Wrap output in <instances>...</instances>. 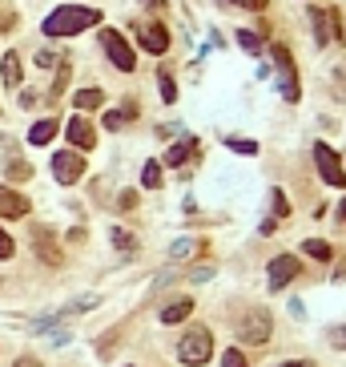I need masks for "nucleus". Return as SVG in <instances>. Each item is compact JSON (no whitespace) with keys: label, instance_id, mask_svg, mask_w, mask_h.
Returning a JSON list of instances; mask_svg holds the SVG:
<instances>
[{"label":"nucleus","instance_id":"8","mask_svg":"<svg viewBox=\"0 0 346 367\" xmlns=\"http://www.w3.org/2000/svg\"><path fill=\"white\" fill-rule=\"evenodd\" d=\"M310 25H314V40H318V45H330V40L342 37L334 9H310Z\"/></svg>","mask_w":346,"mask_h":367},{"label":"nucleus","instance_id":"18","mask_svg":"<svg viewBox=\"0 0 346 367\" xmlns=\"http://www.w3.org/2000/svg\"><path fill=\"white\" fill-rule=\"evenodd\" d=\"M73 102H77V109H97V105L105 102V93H101V89H81Z\"/></svg>","mask_w":346,"mask_h":367},{"label":"nucleus","instance_id":"9","mask_svg":"<svg viewBox=\"0 0 346 367\" xmlns=\"http://www.w3.org/2000/svg\"><path fill=\"white\" fill-rule=\"evenodd\" d=\"M294 275H298V258H294V254H278V258L270 263V270H266V279H270L274 291H282Z\"/></svg>","mask_w":346,"mask_h":367},{"label":"nucleus","instance_id":"31","mask_svg":"<svg viewBox=\"0 0 346 367\" xmlns=\"http://www.w3.org/2000/svg\"><path fill=\"white\" fill-rule=\"evenodd\" d=\"M234 4H242V9H250V13H262L270 0H234Z\"/></svg>","mask_w":346,"mask_h":367},{"label":"nucleus","instance_id":"28","mask_svg":"<svg viewBox=\"0 0 346 367\" xmlns=\"http://www.w3.org/2000/svg\"><path fill=\"white\" fill-rule=\"evenodd\" d=\"M113 242L121 246V251H133L137 242H133V234H125V230H113Z\"/></svg>","mask_w":346,"mask_h":367},{"label":"nucleus","instance_id":"10","mask_svg":"<svg viewBox=\"0 0 346 367\" xmlns=\"http://www.w3.org/2000/svg\"><path fill=\"white\" fill-rule=\"evenodd\" d=\"M65 133H69V141H73L77 150H93V146H97V133H93V126H89L85 117H73V121L65 126Z\"/></svg>","mask_w":346,"mask_h":367},{"label":"nucleus","instance_id":"6","mask_svg":"<svg viewBox=\"0 0 346 367\" xmlns=\"http://www.w3.org/2000/svg\"><path fill=\"white\" fill-rule=\"evenodd\" d=\"M101 45H105V53H109V61L117 65L121 73H133L137 57H133V49L125 45V37H121V33H113V28H105V33H101Z\"/></svg>","mask_w":346,"mask_h":367},{"label":"nucleus","instance_id":"36","mask_svg":"<svg viewBox=\"0 0 346 367\" xmlns=\"http://www.w3.org/2000/svg\"><path fill=\"white\" fill-rule=\"evenodd\" d=\"M149 9H165V0H145Z\"/></svg>","mask_w":346,"mask_h":367},{"label":"nucleus","instance_id":"2","mask_svg":"<svg viewBox=\"0 0 346 367\" xmlns=\"http://www.w3.org/2000/svg\"><path fill=\"white\" fill-rule=\"evenodd\" d=\"M210 355H213V335L206 327H194L186 335V339L177 343V359L186 367H201V363H210Z\"/></svg>","mask_w":346,"mask_h":367},{"label":"nucleus","instance_id":"21","mask_svg":"<svg viewBox=\"0 0 346 367\" xmlns=\"http://www.w3.org/2000/svg\"><path fill=\"white\" fill-rule=\"evenodd\" d=\"M141 182H145L149 190H157V186H161V162H145V170H141Z\"/></svg>","mask_w":346,"mask_h":367},{"label":"nucleus","instance_id":"17","mask_svg":"<svg viewBox=\"0 0 346 367\" xmlns=\"http://www.w3.org/2000/svg\"><path fill=\"white\" fill-rule=\"evenodd\" d=\"M302 251H306L310 258H322V263H326V258L334 254V246H330V242H322V239H306V242H302Z\"/></svg>","mask_w":346,"mask_h":367},{"label":"nucleus","instance_id":"23","mask_svg":"<svg viewBox=\"0 0 346 367\" xmlns=\"http://www.w3.org/2000/svg\"><path fill=\"white\" fill-rule=\"evenodd\" d=\"M189 150H194V141H186V146H173V150L165 153V165H182V162H186V153H189Z\"/></svg>","mask_w":346,"mask_h":367},{"label":"nucleus","instance_id":"20","mask_svg":"<svg viewBox=\"0 0 346 367\" xmlns=\"http://www.w3.org/2000/svg\"><path fill=\"white\" fill-rule=\"evenodd\" d=\"M65 89H69V61H57V81H52L49 97H61Z\"/></svg>","mask_w":346,"mask_h":367},{"label":"nucleus","instance_id":"27","mask_svg":"<svg viewBox=\"0 0 346 367\" xmlns=\"http://www.w3.org/2000/svg\"><path fill=\"white\" fill-rule=\"evenodd\" d=\"M274 214H278V218L290 214V202H286V194H282V190H274Z\"/></svg>","mask_w":346,"mask_h":367},{"label":"nucleus","instance_id":"1","mask_svg":"<svg viewBox=\"0 0 346 367\" xmlns=\"http://www.w3.org/2000/svg\"><path fill=\"white\" fill-rule=\"evenodd\" d=\"M101 25L97 9H77V4H61L57 13L45 16V37H77L81 28Z\"/></svg>","mask_w":346,"mask_h":367},{"label":"nucleus","instance_id":"14","mask_svg":"<svg viewBox=\"0 0 346 367\" xmlns=\"http://www.w3.org/2000/svg\"><path fill=\"white\" fill-rule=\"evenodd\" d=\"M189 311H194V299H177V303H169L161 311V323H182Z\"/></svg>","mask_w":346,"mask_h":367},{"label":"nucleus","instance_id":"3","mask_svg":"<svg viewBox=\"0 0 346 367\" xmlns=\"http://www.w3.org/2000/svg\"><path fill=\"white\" fill-rule=\"evenodd\" d=\"M270 331H274V323H270V315H266V311H250V315L238 323V339L250 343V347H258V343L270 339Z\"/></svg>","mask_w":346,"mask_h":367},{"label":"nucleus","instance_id":"13","mask_svg":"<svg viewBox=\"0 0 346 367\" xmlns=\"http://www.w3.org/2000/svg\"><path fill=\"white\" fill-rule=\"evenodd\" d=\"M0 77H4V85H9V89L21 85V61H16V53H4V61H0Z\"/></svg>","mask_w":346,"mask_h":367},{"label":"nucleus","instance_id":"19","mask_svg":"<svg viewBox=\"0 0 346 367\" xmlns=\"http://www.w3.org/2000/svg\"><path fill=\"white\" fill-rule=\"evenodd\" d=\"M206 246H201L198 239H182V242H173V258H194V254H201Z\"/></svg>","mask_w":346,"mask_h":367},{"label":"nucleus","instance_id":"32","mask_svg":"<svg viewBox=\"0 0 346 367\" xmlns=\"http://www.w3.org/2000/svg\"><path fill=\"white\" fill-rule=\"evenodd\" d=\"M37 65H40V69H52V65H57V53H45V49H40V53H37Z\"/></svg>","mask_w":346,"mask_h":367},{"label":"nucleus","instance_id":"11","mask_svg":"<svg viewBox=\"0 0 346 367\" xmlns=\"http://www.w3.org/2000/svg\"><path fill=\"white\" fill-rule=\"evenodd\" d=\"M25 214H28V198H25V194L0 186V218H25Z\"/></svg>","mask_w":346,"mask_h":367},{"label":"nucleus","instance_id":"4","mask_svg":"<svg viewBox=\"0 0 346 367\" xmlns=\"http://www.w3.org/2000/svg\"><path fill=\"white\" fill-rule=\"evenodd\" d=\"M314 162H318V174H322L326 186H346V170H342V162H338V153H334L326 141L314 146Z\"/></svg>","mask_w":346,"mask_h":367},{"label":"nucleus","instance_id":"26","mask_svg":"<svg viewBox=\"0 0 346 367\" xmlns=\"http://www.w3.org/2000/svg\"><path fill=\"white\" fill-rule=\"evenodd\" d=\"M222 367H246V355L234 347V351H225V355H222Z\"/></svg>","mask_w":346,"mask_h":367},{"label":"nucleus","instance_id":"15","mask_svg":"<svg viewBox=\"0 0 346 367\" xmlns=\"http://www.w3.org/2000/svg\"><path fill=\"white\" fill-rule=\"evenodd\" d=\"M37 254L49 258V263H61V251H57V242H52L49 230H37Z\"/></svg>","mask_w":346,"mask_h":367},{"label":"nucleus","instance_id":"5","mask_svg":"<svg viewBox=\"0 0 346 367\" xmlns=\"http://www.w3.org/2000/svg\"><path fill=\"white\" fill-rule=\"evenodd\" d=\"M274 65H278V85H282V97L286 102H298V73H294V57H290V49H282V45H274Z\"/></svg>","mask_w":346,"mask_h":367},{"label":"nucleus","instance_id":"35","mask_svg":"<svg viewBox=\"0 0 346 367\" xmlns=\"http://www.w3.org/2000/svg\"><path fill=\"white\" fill-rule=\"evenodd\" d=\"M13 367H40V363H37V359H33V355H25V359H16Z\"/></svg>","mask_w":346,"mask_h":367},{"label":"nucleus","instance_id":"25","mask_svg":"<svg viewBox=\"0 0 346 367\" xmlns=\"http://www.w3.org/2000/svg\"><path fill=\"white\" fill-rule=\"evenodd\" d=\"M28 174H33V170H28V162H9V177H16V182H25Z\"/></svg>","mask_w":346,"mask_h":367},{"label":"nucleus","instance_id":"7","mask_svg":"<svg viewBox=\"0 0 346 367\" xmlns=\"http://www.w3.org/2000/svg\"><path fill=\"white\" fill-rule=\"evenodd\" d=\"M52 174H57V182H61V186H73L77 177L85 174V158H81L77 150L52 153Z\"/></svg>","mask_w":346,"mask_h":367},{"label":"nucleus","instance_id":"33","mask_svg":"<svg viewBox=\"0 0 346 367\" xmlns=\"http://www.w3.org/2000/svg\"><path fill=\"white\" fill-rule=\"evenodd\" d=\"M125 121H129L125 114H105V126H109V129H121Z\"/></svg>","mask_w":346,"mask_h":367},{"label":"nucleus","instance_id":"34","mask_svg":"<svg viewBox=\"0 0 346 367\" xmlns=\"http://www.w3.org/2000/svg\"><path fill=\"white\" fill-rule=\"evenodd\" d=\"M9 254H13V239H9V234L0 230V258H9Z\"/></svg>","mask_w":346,"mask_h":367},{"label":"nucleus","instance_id":"22","mask_svg":"<svg viewBox=\"0 0 346 367\" xmlns=\"http://www.w3.org/2000/svg\"><path fill=\"white\" fill-rule=\"evenodd\" d=\"M157 85H161V97H165V102H177V85H173L169 69H161L157 73Z\"/></svg>","mask_w":346,"mask_h":367},{"label":"nucleus","instance_id":"16","mask_svg":"<svg viewBox=\"0 0 346 367\" xmlns=\"http://www.w3.org/2000/svg\"><path fill=\"white\" fill-rule=\"evenodd\" d=\"M52 138H57V121H52V117L37 121V126H33V133H28V141H33V146H45V141H52Z\"/></svg>","mask_w":346,"mask_h":367},{"label":"nucleus","instance_id":"24","mask_svg":"<svg viewBox=\"0 0 346 367\" xmlns=\"http://www.w3.org/2000/svg\"><path fill=\"white\" fill-rule=\"evenodd\" d=\"M238 45L246 53H258L262 49V40H258V33H238Z\"/></svg>","mask_w":346,"mask_h":367},{"label":"nucleus","instance_id":"30","mask_svg":"<svg viewBox=\"0 0 346 367\" xmlns=\"http://www.w3.org/2000/svg\"><path fill=\"white\" fill-rule=\"evenodd\" d=\"M330 343L346 351V323H342V327H334V331H330Z\"/></svg>","mask_w":346,"mask_h":367},{"label":"nucleus","instance_id":"37","mask_svg":"<svg viewBox=\"0 0 346 367\" xmlns=\"http://www.w3.org/2000/svg\"><path fill=\"white\" fill-rule=\"evenodd\" d=\"M338 218H342V222H346V198H342V206H338Z\"/></svg>","mask_w":346,"mask_h":367},{"label":"nucleus","instance_id":"38","mask_svg":"<svg viewBox=\"0 0 346 367\" xmlns=\"http://www.w3.org/2000/svg\"><path fill=\"white\" fill-rule=\"evenodd\" d=\"M282 367H310V363H282Z\"/></svg>","mask_w":346,"mask_h":367},{"label":"nucleus","instance_id":"12","mask_svg":"<svg viewBox=\"0 0 346 367\" xmlns=\"http://www.w3.org/2000/svg\"><path fill=\"white\" fill-rule=\"evenodd\" d=\"M141 45H145L149 53H157V57H161V53L169 49V33H165V25H149L145 33H141Z\"/></svg>","mask_w":346,"mask_h":367},{"label":"nucleus","instance_id":"29","mask_svg":"<svg viewBox=\"0 0 346 367\" xmlns=\"http://www.w3.org/2000/svg\"><path fill=\"white\" fill-rule=\"evenodd\" d=\"M230 150H238V153H258V146H254V141H238V138H230Z\"/></svg>","mask_w":346,"mask_h":367}]
</instances>
